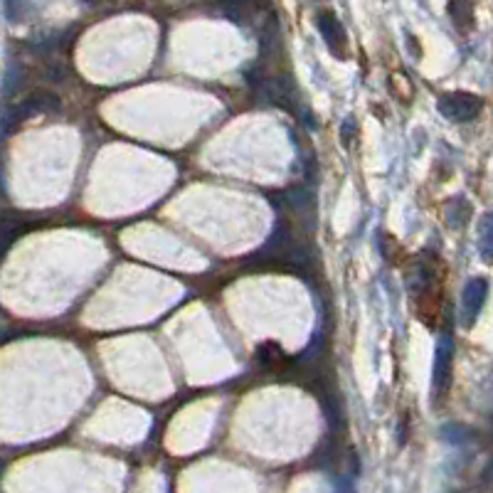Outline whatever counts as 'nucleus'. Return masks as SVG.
I'll list each match as a JSON object with an SVG mask.
<instances>
[{"instance_id": "7", "label": "nucleus", "mask_w": 493, "mask_h": 493, "mask_svg": "<svg viewBox=\"0 0 493 493\" xmlns=\"http://www.w3.org/2000/svg\"><path fill=\"white\" fill-rule=\"evenodd\" d=\"M483 254L486 259L493 257V215H488L486 227H483Z\"/></svg>"}, {"instance_id": "6", "label": "nucleus", "mask_w": 493, "mask_h": 493, "mask_svg": "<svg viewBox=\"0 0 493 493\" xmlns=\"http://www.w3.org/2000/svg\"><path fill=\"white\" fill-rule=\"evenodd\" d=\"M257 357H259V363L264 365V368H279V365L286 363L283 353L279 351V345H274V343H264V345H262V348H259V353H257Z\"/></svg>"}, {"instance_id": "4", "label": "nucleus", "mask_w": 493, "mask_h": 493, "mask_svg": "<svg viewBox=\"0 0 493 493\" xmlns=\"http://www.w3.org/2000/svg\"><path fill=\"white\" fill-rule=\"evenodd\" d=\"M318 30L323 32V37H326L328 47L343 57L348 42H345V30H343V25L338 23V18H336L333 12H320L318 15Z\"/></svg>"}, {"instance_id": "3", "label": "nucleus", "mask_w": 493, "mask_h": 493, "mask_svg": "<svg viewBox=\"0 0 493 493\" xmlns=\"http://www.w3.org/2000/svg\"><path fill=\"white\" fill-rule=\"evenodd\" d=\"M488 296V281L486 279H471L464 289V323L471 326L476 316L481 314V308L486 303Z\"/></svg>"}, {"instance_id": "1", "label": "nucleus", "mask_w": 493, "mask_h": 493, "mask_svg": "<svg viewBox=\"0 0 493 493\" xmlns=\"http://www.w3.org/2000/svg\"><path fill=\"white\" fill-rule=\"evenodd\" d=\"M483 106L476 94H468V92H454V94H444L439 99V111H442L444 116L451 118V121H471Z\"/></svg>"}, {"instance_id": "5", "label": "nucleus", "mask_w": 493, "mask_h": 493, "mask_svg": "<svg viewBox=\"0 0 493 493\" xmlns=\"http://www.w3.org/2000/svg\"><path fill=\"white\" fill-rule=\"evenodd\" d=\"M55 109H60V101H57L55 94L37 92L32 94L30 99H25L23 104L15 109V116H18V121H25V118L32 116V114H45V111H55Z\"/></svg>"}, {"instance_id": "2", "label": "nucleus", "mask_w": 493, "mask_h": 493, "mask_svg": "<svg viewBox=\"0 0 493 493\" xmlns=\"http://www.w3.org/2000/svg\"><path fill=\"white\" fill-rule=\"evenodd\" d=\"M451 360H454V343L449 336H444L442 343L437 345V355H434V372H431V385L437 397H444V392L451 385Z\"/></svg>"}]
</instances>
